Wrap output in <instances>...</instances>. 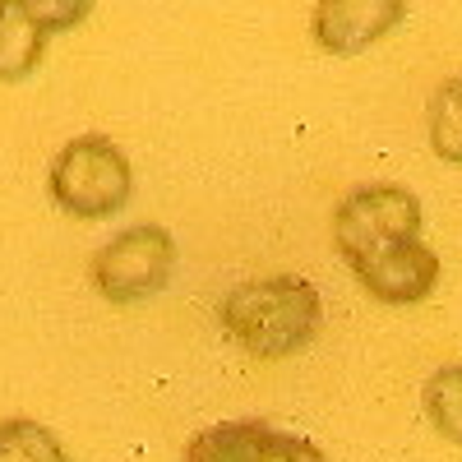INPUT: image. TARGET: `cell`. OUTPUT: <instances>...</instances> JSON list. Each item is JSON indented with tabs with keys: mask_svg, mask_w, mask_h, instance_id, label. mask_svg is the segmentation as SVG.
<instances>
[{
	"mask_svg": "<svg viewBox=\"0 0 462 462\" xmlns=\"http://www.w3.org/2000/svg\"><path fill=\"white\" fill-rule=\"evenodd\" d=\"M217 324L250 361H287L315 342L324 300L310 278L296 273L245 278L217 300Z\"/></svg>",
	"mask_w": 462,
	"mask_h": 462,
	"instance_id": "cell-1",
	"label": "cell"
},
{
	"mask_svg": "<svg viewBox=\"0 0 462 462\" xmlns=\"http://www.w3.org/2000/svg\"><path fill=\"white\" fill-rule=\"evenodd\" d=\"M51 204L69 217L102 222L111 213H121L134 195V167L125 158V148L111 134H74L47 171Z\"/></svg>",
	"mask_w": 462,
	"mask_h": 462,
	"instance_id": "cell-2",
	"label": "cell"
},
{
	"mask_svg": "<svg viewBox=\"0 0 462 462\" xmlns=\"http://www.w3.org/2000/svg\"><path fill=\"white\" fill-rule=\"evenodd\" d=\"M176 273V236L158 222L125 226L88 259V282L111 305H139L148 296L167 291Z\"/></svg>",
	"mask_w": 462,
	"mask_h": 462,
	"instance_id": "cell-3",
	"label": "cell"
},
{
	"mask_svg": "<svg viewBox=\"0 0 462 462\" xmlns=\"http://www.w3.org/2000/svg\"><path fill=\"white\" fill-rule=\"evenodd\" d=\"M411 236H420V199L407 185H361L333 208V245L346 263H361Z\"/></svg>",
	"mask_w": 462,
	"mask_h": 462,
	"instance_id": "cell-4",
	"label": "cell"
},
{
	"mask_svg": "<svg viewBox=\"0 0 462 462\" xmlns=\"http://www.w3.org/2000/svg\"><path fill=\"white\" fill-rule=\"evenodd\" d=\"M407 19V0H319L310 37L328 56H361Z\"/></svg>",
	"mask_w": 462,
	"mask_h": 462,
	"instance_id": "cell-5",
	"label": "cell"
},
{
	"mask_svg": "<svg viewBox=\"0 0 462 462\" xmlns=\"http://www.w3.org/2000/svg\"><path fill=\"white\" fill-rule=\"evenodd\" d=\"M352 273L383 305H416L439 287V254L420 236H411V241H398L389 250L352 263Z\"/></svg>",
	"mask_w": 462,
	"mask_h": 462,
	"instance_id": "cell-6",
	"label": "cell"
},
{
	"mask_svg": "<svg viewBox=\"0 0 462 462\" xmlns=\"http://www.w3.org/2000/svg\"><path fill=\"white\" fill-rule=\"evenodd\" d=\"M278 430L268 420H222V426H204L189 435L185 462H263L273 448Z\"/></svg>",
	"mask_w": 462,
	"mask_h": 462,
	"instance_id": "cell-7",
	"label": "cell"
},
{
	"mask_svg": "<svg viewBox=\"0 0 462 462\" xmlns=\"http://www.w3.org/2000/svg\"><path fill=\"white\" fill-rule=\"evenodd\" d=\"M47 56V32L19 0H0V84H23Z\"/></svg>",
	"mask_w": 462,
	"mask_h": 462,
	"instance_id": "cell-8",
	"label": "cell"
},
{
	"mask_svg": "<svg viewBox=\"0 0 462 462\" xmlns=\"http://www.w3.org/2000/svg\"><path fill=\"white\" fill-rule=\"evenodd\" d=\"M426 130H430V152L444 167H462V74L444 79L430 93L426 111Z\"/></svg>",
	"mask_w": 462,
	"mask_h": 462,
	"instance_id": "cell-9",
	"label": "cell"
},
{
	"mask_svg": "<svg viewBox=\"0 0 462 462\" xmlns=\"http://www.w3.org/2000/svg\"><path fill=\"white\" fill-rule=\"evenodd\" d=\"M0 462H69V453L51 426L32 416H10L0 420Z\"/></svg>",
	"mask_w": 462,
	"mask_h": 462,
	"instance_id": "cell-10",
	"label": "cell"
},
{
	"mask_svg": "<svg viewBox=\"0 0 462 462\" xmlns=\"http://www.w3.org/2000/svg\"><path fill=\"white\" fill-rule=\"evenodd\" d=\"M420 407L448 444H462V365H439L420 389Z\"/></svg>",
	"mask_w": 462,
	"mask_h": 462,
	"instance_id": "cell-11",
	"label": "cell"
},
{
	"mask_svg": "<svg viewBox=\"0 0 462 462\" xmlns=\"http://www.w3.org/2000/svg\"><path fill=\"white\" fill-rule=\"evenodd\" d=\"M19 5L28 10V19L42 28L47 37L51 32H69V28H79L88 14H93V5L97 0H19Z\"/></svg>",
	"mask_w": 462,
	"mask_h": 462,
	"instance_id": "cell-12",
	"label": "cell"
},
{
	"mask_svg": "<svg viewBox=\"0 0 462 462\" xmlns=\"http://www.w3.org/2000/svg\"><path fill=\"white\" fill-rule=\"evenodd\" d=\"M263 462H328V457H324V448H319L315 439L278 430V439H273V448H268Z\"/></svg>",
	"mask_w": 462,
	"mask_h": 462,
	"instance_id": "cell-13",
	"label": "cell"
}]
</instances>
